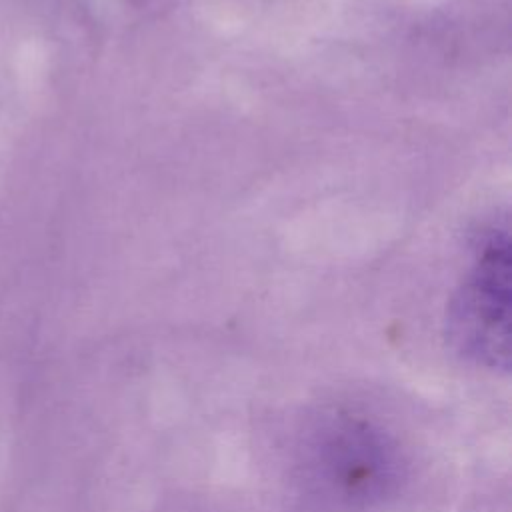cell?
<instances>
[{
  "label": "cell",
  "instance_id": "6da1fadb",
  "mask_svg": "<svg viewBox=\"0 0 512 512\" xmlns=\"http://www.w3.org/2000/svg\"><path fill=\"white\" fill-rule=\"evenodd\" d=\"M510 258L506 230L492 228L448 310L454 348L492 370L510 368Z\"/></svg>",
  "mask_w": 512,
  "mask_h": 512
}]
</instances>
